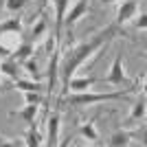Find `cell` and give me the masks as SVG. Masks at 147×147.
I'll list each match as a JSON object with an SVG mask.
<instances>
[{"label":"cell","instance_id":"obj_25","mask_svg":"<svg viewBox=\"0 0 147 147\" xmlns=\"http://www.w3.org/2000/svg\"><path fill=\"white\" fill-rule=\"evenodd\" d=\"M11 88H13L11 84H7V86H0V92H5V90H11Z\"/></svg>","mask_w":147,"mask_h":147},{"label":"cell","instance_id":"obj_3","mask_svg":"<svg viewBox=\"0 0 147 147\" xmlns=\"http://www.w3.org/2000/svg\"><path fill=\"white\" fill-rule=\"evenodd\" d=\"M103 81L105 84H112V86H125V84H129V79L125 77V70H123V53H119L114 57V61L110 66V73L103 77Z\"/></svg>","mask_w":147,"mask_h":147},{"label":"cell","instance_id":"obj_19","mask_svg":"<svg viewBox=\"0 0 147 147\" xmlns=\"http://www.w3.org/2000/svg\"><path fill=\"white\" fill-rule=\"evenodd\" d=\"M22 64V68L26 70V75L29 77H33V79H40V66H37V61L33 59V57H26L24 61H20Z\"/></svg>","mask_w":147,"mask_h":147},{"label":"cell","instance_id":"obj_4","mask_svg":"<svg viewBox=\"0 0 147 147\" xmlns=\"http://www.w3.org/2000/svg\"><path fill=\"white\" fill-rule=\"evenodd\" d=\"M86 13H88V0H77L68 9V16H64V29H73Z\"/></svg>","mask_w":147,"mask_h":147},{"label":"cell","instance_id":"obj_23","mask_svg":"<svg viewBox=\"0 0 147 147\" xmlns=\"http://www.w3.org/2000/svg\"><path fill=\"white\" fill-rule=\"evenodd\" d=\"M145 24H147V18H145V13H141V16H138V18H136V22H134V26L136 29H145Z\"/></svg>","mask_w":147,"mask_h":147},{"label":"cell","instance_id":"obj_5","mask_svg":"<svg viewBox=\"0 0 147 147\" xmlns=\"http://www.w3.org/2000/svg\"><path fill=\"white\" fill-rule=\"evenodd\" d=\"M59 51H57V46L53 49V53H51V59H49V84H46V90H49V97L55 92L57 88V79H59Z\"/></svg>","mask_w":147,"mask_h":147},{"label":"cell","instance_id":"obj_12","mask_svg":"<svg viewBox=\"0 0 147 147\" xmlns=\"http://www.w3.org/2000/svg\"><path fill=\"white\" fill-rule=\"evenodd\" d=\"M20 61H16L11 55L9 57H2V61H0V70H2V75H7V77H11V79H18L20 77Z\"/></svg>","mask_w":147,"mask_h":147},{"label":"cell","instance_id":"obj_6","mask_svg":"<svg viewBox=\"0 0 147 147\" xmlns=\"http://www.w3.org/2000/svg\"><path fill=\"white\" fill-rule=\"evenodd\" d=\"M53 7H55V44H59L64 35V16L68 9V0H53Z\"/></svg>","mask_w":147,"mask_h":147},{"label":"cell","instance_id":"obj_28","mask_svg":"<svg viewBox=\"0 0 147 147\" xmlns=\"http://www.w3.org/2000/svg\"><path fill=\"white\" fill-rule=\"evenodd\" d=\"M0 77H2V70H0Z\"/></svg>","mask_w":147,"mask_h":147},{"label":"cell","instance_id":"obj_21","mask_svg":"<svg viewBox=\"0 0 147 147\" xmlns=\"http://www.w3.org/2000/svg\"><path fill=\"white\" fill-rule=\"evenodd\" d=\"M29 0H5V11L9 13H18L20 9H24Z\"/></svg>","mask_w":147,"mask_h":147},{"label":"cell","instance_id":"obj_11","mask_svg":"<svg viewBox=\"0 0 147 147\" xmlns=\"http://www.w3.org/2000/svg\"><path fill=\"white\" fill-rule=\"evenodd\" d=\"M13 88H16V90H20V92H42L44 90V86L42 84H40V81L37 79H13V84H11Z\"/></svg>","mask_w":147,"mask_h":147},{"label":"cell","instance_id":"obj_15","mask_svg":"<svg viewBox=\"0 0 147 147\" xmlns=\"http://www.w3.org/2000/svg\"><path fill=\"white\" fill-rule=\"evenodd\" d=\"M46 29H49V22H46V18L42 16V18L37 20L35 24L31 26V40H29V42H31V44H35L37 40H42L44 33H46Z\"/></svg>","mask_w":147,"mask_h":147},{"label":"cell","instance_id":"obj_10","mask_svg":"<svg viewBox=\"0 0 147 147\" xmlns=\"http://www.w3.org/2000/svg\"><path fill=\"white\" fill-rule=\"evenodd\" d=\"M40 110V103H26L24 108H20L16 112H9V117H20L26 125H35V117Z\"/></svg>","mask_w":147,"mask_h":147},{"label":"cell","instance_id":"obj_18","mask_svg":"<svg viewBox=\"0 0 147 147\" xmlns=\"http://www.w3.org/2000/svg\"><path fill=\"white\" fill-rule=\"evenodd\" d=\"M79 134L84 136V138H88L90 143H99V132L94 129V123H86V125H81L79 127Z\"/></svg>","mask_w":147,"mask_h":147},{"label":"cell","instance_id":"obj_7","mask_svg":"<svg viewBox=\"0 0 147 147\" xmlns=\"http://www.w3.org/2000/svg\"><path fill=\"white\" fill-rule=\"evenodd\" d=\"M136 11H138V2H136V0H123V2H119L117 26H121V24H125V22H129V20L136 16Z\"/></svg>","mask_w":147,"mask_h":147},{"label":"cell","instance_id":"obj_1","mask_svg":"<svg viewBox=\"0 0 147 147\" xmlns=\"http://www.w3.org/2000/svg\"><path fill=\"white\" fill-rule=\"evenodd\" d=\"M117 31H119L117 24H110V26H105V29L97 31V33H92L84 42L70 44V46L66 44V49L59 51V68H57V70H59V79H61V94L68 92V81H70V77H73L88 59H92V57L97 55L99 51L117 35Z\"/></svg>","mask_w":147,"mask_h":147},{"label":"cell","instance_id":"obj_26","mask_svg":"<svg viewBox=\"0 0 147 147\" xmlns=\"http://www.w3.org/2000/svg\"><path fill=\"white\" fill-rule=\"evenodd\" d=\"M103 5H114V2H121V0H101Z\"/></svg>","mask_w":147,"mask_h":147},{"label":"cell","instance_id":"obj_27","mask_svg":"<svg viewBox=\"0 0 147 147\" xmlns=\"http://www.w3.org/2000/svg\"><path fill=\"white\" fill-rule=\"evenodd\" d=\"M37 2H40V7H46V2H49V0H37Z\"/></svg>","mask_w":147,"mask_h":147},{"label":"cell","instance_id":"obj_20","mask_svg":"<svg viewBox=\"0 0 147 147\" xmlns=\"http://www.w3.org/2000/svg\"><path fill=\"white\" fill-rule=\"evenodd\" d=\"M42 136H40V132L35 129V125H29V134H26V141H24V145H29V147H40L42 145Z\"/></svg>","mask_w":147,"mask_h":147},{"label":"cell","instance_id":"obj_17","mask_svg":"<svg viewBox=\"0 0 147 147\" xmlns=\"http://www.w3.org/2000/svg\"><path fill=\"white\" fill-rule=\"evenodd\" d=\"M129 143H132V141H129V134H127V132H123V129H121V132H114V134L108 138V145H112V147H121V145L125 147V145H129Z\"/></svg>","mask_w":147,"mask_h":147},{"label":"cell","instance_id":"obj_16","mask_svg":"<svg viewBox=\"0 0 147 147\" xmlns=\"http://www.w3.org/2000/svg\"><path fill=\"white\" fill-rule=\"evenodd\" d=\"M31 55H33V44H31V42H22L18 49L11 51V57L16 61H24L26 57H31Z\"/></svg>","mask_w":147,"mask_h":147},{"label":"cell","instance_id":"obj_22","mask_svg":"<svg viewBox=\"0 0 147 147\" xmlns=\"http://www.w3.org/2000/svg\"><path fill=\"white\" fill-rule=\"evenodd\" d=\"M22 94H24V101H26V103H42L40 92H22Z\"/></svg>","mask_w":147,"mask_h":147},{"label":"cell","instance_id":"obj_14","mask_svg":"<svg viewBox=\"0 0 147 147\" xmlns=\"http://www.w3.org/2000/svg\"><path fill=\"white\" fill-rule=\"evenodd\" d=\"M20 31H22V20H20V16L0 20V35H7V33H20Z\"/></svg>","mask_w":147,"mask_h":147},{"label":"cell","instance_id":"obj_13","mask_svg":"<svg viewBox=\"0 0 147 147\" xmlns=\"http://www.w3.org/2000/svg\"><path fill=\"white\" fill-rule=\"evenodd\" d=\"M94 81H97L94 77H77V75H73V77H70V81H68V90H73V92H84V90H88Z\"/></svg>","mask_w":147,"mask_h":147},{"label":"cell","instance_id":"obj_8","mask_svg":"<svg viewBox=\"0 0 147 147\" xmlns=\"http://www.w3.org/2000/svg\"><path fill=\"white\" fill-rule=\"evenodd\" d=\"M46 145H57V138H59V112H51L49 119H46Z\"/></svg>","mask_w":147,"mask_h":147},{"label":"cell","instance_id":"obj_2","mask_svg":"<svg viewBox=\"0 0 147 147\" xmlns=\"http://www.w3.org/2000/svg\"><path fill=\"white\" fill-rule=\"evenodd\" d=\"M136 88L134 86H127L123 90H117V92H103V94H92V92L84 90V92H75L68 97V103L73 105H92V103H99V101H114V99H121L129 92H134Z\"/></svg>","mask_w":147,"mask_h":147},{"label":"cell","instance_id":"obj_24","mask_svg":"<svg viewBox=\"0 0 147 147\" xmlns=\"http://www.w3.org/2000/svg\"><path fill=\"white\" fill-rule=\"evenodd\" d=\"M2 13H5V0H0V20H2Z\"/></svg>","mask_w":147,"mask_h":147},{"label":"cell","instance_id":"obj_9","mask_svg":"<svg viewBox=\"0 0 147 147\" xmlns=\"http://www.w3.org/2000/svg\"><path fill=\"white\" fill-rule=\"evenodd\" d=\"M143 119H145V90H141V97H138V101L132 108V114L125 119V127H132V125H136Z\"/></svg>","mask_w":147,"mask_h":147}]
</instances>
